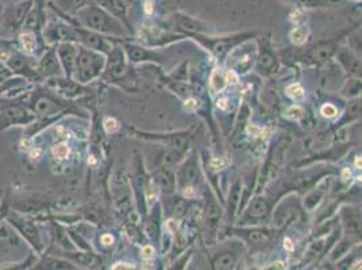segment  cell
I'll return each mask as SVG.
<instances>
[{"mask_svg":"<svg viewBox=\"0 0 362 270\" xmlns=\"http://www.w3.org/2000/svg\"><path fill=\"white\" fill-rule=\"evenodd\" d=\"M78 22L90 29V30L106 33V34H122V25L114 18L106 13L102 7L95 4H87L81 10L77 11Z\"/></svg>","mask_w":362,"mask_h":270,"instance_id":"cell-1","label":"cell"},{"mask_svg":"<svg viewBox=\"0 0 362 270\" xmlns=\"http://www.w3.org/2000/svg\"><path fill=\"white\" fill-rule=\"evenodd\" d=\"M34 0H22L16 4H11L6 10H3L1 16V26L4 30L8 33H16L23 29L28 18L33 10Z\"/></svg>","mask_w":362,"mask_h":270,"instance_id":"cell-2","label":"cell"},{"mask_svg":"<svg viewBox=\"0 0 362 270\" xmlns=\"http://www.w3.org/2000/svg\"><path fill=\"white\" fill-rule=\"evenodd\" d=\"M103 66V57L88 49H81L76 57L77 77L80 81H90L95 76L99 75Z\"/></svg>","mask_w":362,"mask_h":270,"instance_id":"cell-3","label":"cell"},{"mask_svg":"<svg viewBox=\"0 0 362 270\" xmlns=\"http://www.w3.org/2000/svg\"><path fill=\"white\" fill-rule=\"evenodd\" d=\"M7 222L13 225L25 240L29 242V245L37 253H42L44 243H42V240H41V234H40L38 228L35 227V225L31 221L21 216V215L14 213V215L7 216Z\"/></svg>","mask_w":362,"mask_h":270,"instance_id":"cell-4","label":"cell"},{"mask_svg":"<svg viewBox=\"0 0 362 270\" xmlns=\"http://www.w3.org/2000/svg\"><path fill=\"white\" fill-rule=\"evenodd\" d=\"M45 38L52 42L77 41V29L69 26V25H65V23L53 22V23L47 25V28L45 29Z\"/></svg>","mask_w":362,"mask_h":270,"instance_id":"cell-5","label":"cell"},{"mask_svg":"<svg viewBox=\"0 0 362 270\" xmlns=\"http://www.w3.org/2000/svg\"><path fill=\"white\" fill-rule=\"evenodd\" d=\"M1 117L6 120L7 126L11 124H28L34 119V115L26 108L21 105H8L3 110Z\"/></svg>","mask_w":362,"mask_h":270,"instance_id":"cell-6","label":"cell"},{"mask_svg":"<svg viewBox=\"0 0 362 270\" xmlns=\"http://www.w3.org/2000/svg\"><path fill=\"white\" fill-rule=\"evenodd\" d=\"M4 64L8 66V69L13 74H19L28 78L37 76V71L31 66L30 61L28 60L23 54H19V53L11 54L6 59Z\"/></svg>","mask_w":362,"mask_h":270,"instance_id":"cell-7","label":"cell"},{"mask_svg":"<svg viewBox=\"0 0 362 270\" xmlns=\"http://www.w3.org/2000/svg\"><path fill=\"white\" fill-rule=\"evenodd\" d=\"M57 54H59V60L61 65L64 66L65 72L68 75H72L75 72L76 57H77V50L75 46L71 42H61L59 49H57Z\"/></svg>","mask_w":362,"mask_h":270,"instance_id":"cell-8","label":"cell"},{"mask_svg":"<svg viewBox=\"0 0 362 270\" xmlns=\"http://www.w3.org/2000/svg\"><path fill=\"white\" fill-rule=\"evenodd\" d=\"M31 108H33L34 114L49 117V115L56 114L60 110V105L50 96L42 95V96L34 99V102L31 103Z\"/></svg>","mask_w":362,"mask_h":270,"instance_id":"cell-9","label":"cell"},{"mask_svg":"<svg viewBox=\"0 0 362 270\" xmlns=\"http://www.w3.org/2000/svg\"><path fill=\"white\" fill-rule=\"evenodd\" d=\"M74 265L68 261H64L60 258H53V257H46L41 259L33 270H74Z\"/></svg>","mask_w":362,"mask_h":270,"instance_id":"cell-10","label":"cell"},{"mask_svg":"<svg viewBox=\"0 0 362 270\" xmlns=\"http://www.w3.org/2000/svg\"><path fill=\"white\" fill-rule=\"evenodd\" d=\"M237 262V257L234 253L225 252L216 255L212 259V268L214 270H233Z\"/></svg>","mask_w":362,"mask_h":270,"instance_id":"cell-11","label":"cell"},{"mask_svg":"<svg viewBox=\"0 0 362 270\" xmlns=\"http://www.w3.org/2000/svg\"><path fill=\"white\" fill-rule=\"evenodd\" d=\"M19 42L26 54H33L35 53L37 47V40H35V33L34 31L25 30L21 33L19 35Z\"/></svg>","mask_w":362,"mask_h":270,"instance_id":"cell-12","label":"cell"},{"mask_svg":"<svg viewBox=\"0 0 362 270\" xmlns=\"http://www.w3.org/2000/svg\"><path fill=\"white\" fill-rule=\"evenodd\" d=\"M56 68H57V57L54 56V53H47L42 61L40 62L37 72H40L41 75L50 76L52 74H54Z\"/></svg>","mask_w":362,"mask_h":270,"instance_id":"cell-13","label":"cell"},{"mask_svg":"<svg viewBox=\"0 0 362 270\" xmlns=\"http://www.w3.org/2000/svg\"><path fill=\"white\" fill-rule=\"evenodd\" d=\"M56 3L64 11L77 13L78 10H81L86 6L87 0H56Z\"/></svg>","mask_w":362,"mask_h":270,"instance_id":"cell-14","label":"cell"},{"mask_svg":"<svg viewBox=\"0 0 362 270\" xmlns=\"http://www.w3.org/2000/svg\"><path fill=\"white\" fill-rule=\"evenodd\" d=\"M291 41L295 44V45H303L305 41H307V37H308V29L305 26H300V28H296L295 30L291 31Z\"/></svg>","mask_w":362,"mask_h":270,"instance_id":"cell-15","label":"cell"},{"mask_svg":"<svg viewBox=\"0 0 362 270\" xmlns=\"http://www.w3.org/2000/svg\"><path fill=\"white\" fill-rule=\"evenodd\" d=\"M226 76L222 75L221 71H214L211 76V86L215 90H222L226 87Z\"/></svg>","mask_w":362,"mask_h":270,"instance_id":"cell-16","label":"cell"},{"mask_svg":"<svg viewBox=\"0 0 362 270\" xmlns=\"http://www.w3.org/2000/svg\"><path fill=\"white\" fill-rule=\"evenodd\" d=\"M287 95L289 98L295 99V100H302L304 98V88L299 83H295V84H291L287 88Z\"/></svg>","mask_w":362,"mask_h":270,"instance_id":"cell-17","label":"cell"},{"mask_svg":"<svg viewBox=\"0 0 362 270\" xmlns=\"http://www.w3.org/2000/svg\"><path fill=\"white\" fill-rule=\"evenodd\" d=\"M71 258L75 261L76 264L86 265V266H88L95 261V258L90 254H87V253H76V254L71 255Z\"/></svg>","mask_w":362,"mask_h":270,"instance_id":"cell-18","label":"cell"},{"mask_svg":"<svg viewBox=\"0 0 362 270\" xmlns=\"http://www.w3.org/2000/svg\"><path fill=\"white\" fill-rule=\"evenodd\" d=\"M247 240L255 243V245H264L269 240V237L264 233H259V231H252V234L247 235Z\"/></svg>","mask_w":362,"mask_h":270,"instance_id":"cell-19","label":"cell"},{"mask_svg":"<svg viewBox=\"0 0 362 270\" xmlns=\"http://www.w3.org/2000/svg\"><path fill=\"white\" fill-rule=\"evenodd\" d=\"M303 111L300 107H298V105H293V107H289L287 111H286V117H287L288 119L291 120H298L302 118Z\"/></svg>","mask_w":362,"mask_h":270,"instance_id":"cell-20","label":"cell"},{"mask_svg":"<svg viewBox=\"0 0 362 270\" xmlns=\"http://www.w3.org/2000/svg\"><path fill=\"white\" fill-rule=\"evenodd\" d=\"M322 115H323L325 118L332 119V118H335V117L338 115V110H337L335 105H325L322 107Z\"/></svg>","mask_w":362,"mask_h":270,"instance_id":"cell-21","label":"cell"},{"mask_svg":"<svg viewBox=\"0 0 362 270\" xmlns=\"http://www.w3.org/2000/svg\"><path fill=\"white\" fill-rule=\"evenodd\" d=\"M53 153H54V155H56L57 158L64 160V158H66V157L69 155V148H68V145H65V143H60V145H57V146L53 149Z\"/></svg>","mask_w":362,"mask_h":270,"instance_id":"cell-22","label":"cell"},{"mask_svg":"<svg viewBox=\"0 0 362 270\" xmlns=\"http://www.w3.org/2000/svg\"><path fill=\"white\" fill-rule=\"evenodd\" d=\"M103 124H105L107 133L112 134V133H117L119 130V123L117 122V119H114V118H107Z\"/></svg>","mask_w":362,"mask_h":270,"instance_id":"cell-23","label":"cell"},{"mask_svg":"<svg viewBox=\"0 0 362 270\" xmlns=\"http://www.w3.org/2000/svg\"><path fill=\"white\" fill-rule=\"evenodd\" d=\"M14 74L8 69V66L6 64H3V61H0V83L7 81Z\"/></svg>","mask_w":362,"mask_h":270,"instance_id":"cell-24","label":"cell"},{"mask_svg":"<svg viewBox=\"0 0 362 270\" xmlns=\"http://www.w3.org/2000/svg\"><path fill=\"white\" fill-rule=\"evenodd\" d=\"M227 165V161L222 160V158H214L211 161V168L218 170V169H223Z\"/></svg>","mask_w":362,"mask_h":270,"instance_id":"cell-25","label":"cell"},{"mask_svg":"<svg viewBox=\"0 0 362 270\" xmlns=\"http://www.w3.org/2000/svg\"><path fill=\"white\" fill-rule=\"evenodd\" d=\"M111 270H136V268L134 265H132V264L119 262V264H115Z\"/></svg>","mask_w":362,"mask_h":270,"instance_id":"cell-26","label":"cell"},{"mask_svg":"<svg viewBox=\"0 0 362 270\" xmlns=\"http://www.w3.org/2000/svg\"><path fill=\"white\" fill-rule=\"evenodd\" d=\"M153 255H154V249L151 246H145L142 249V257L145 259H151V258H153Z\"/></svg>","mask_w":362,"mask_h":270,"instance_id":"cell-27","label":"cell"},{"mask_svg":"<svg viewBox=\"0 0 362 270\" xmlns=\"http://www.w3.org/2000/svg\"><path fill=\"white\" fill-rule=\"evenodd\" d=\"M226 81L230 84H237L238 83V76L235 75L233 71H230L226 74Z\"/></svg>","mask_w":362,"mask_h":270,"instance_id":"cell-28","label":"cell"},{"mask_svg":"<svg viewBox=\"0 0 362 270\" xmlns=\"http://www.w3.org/2000/svg\"><path fill=\"white\" fill-rule=\"evenodd\" d=\"M8 213V204H7V200L3 201V204L0 206V221H3L4 216H7Z\"/></svg>","mask_w":362,"mask_h":270,"instance_id":"cell-29","label":"cell"},{"mask_svg":"<svg viewBox=\"0 0 362 270\" xmlns=\"http://www.w3.org/2000/svg\"><path fill=\"white\" fill-rule=\"evenodd\" d=\"M197 102L195 99H189V100H187L185 102V108L187 110H197Z\"/></svg>","mask_w":362,"mask_h":270,"instance_id":"cell-30","label":"cell"},{"mask_svg":"<svg viewBox=\"0 0 362 270\" xmlns=\"http://www.w3.org/2000/svg\"><path fill=\"white\" fill-rule=\"evenodd\" d=\"M102 243H103V245H106V246L112 245V243H114V238H112V235H110V234L103 235V237H102Z\"/></svg>","mask_w":362,"mask_h":270,"instance_id":"cell-31","label":"cell"},{"mask_svg":"<svg viewBox=\"0 0 362 270\" xmlns=\"http://www.w3.org/2000/svg\"><path fill=\"white\" fill-rule=\"evenodd\" d=\"M184 196H185V197H194V196H195L194 188H191V187L185 188V189H184Z\"/></svg>","mask_w":362,"mask_h":270,"instance_id":"cell-32","label":"cell"},{"mask_svg":"<svg viewBox=\"0 0 362 270\" xmlns=\"http://www.w3.org/2000/svg\"><path fill=\"white\" fill-rule=\"evenodd\" d=\"M351 177V172L347 169V168H345L344 170H342V179L344 180H349Z\"/></svg>","mask_w":362,"mask_h":270,"instance_id":"cell-33","label":"cell"},{"mask_svg":"<svg viewBox=\"0 0 362 270\" xmlns=\"http://www.w3.org/2000/svg\"><path fill=\"white\" fill-rule=\"evenodd\" d=\"M218 107H219V108H222V110H226L227 99H221V100L218 102Z\"/></svg>","mask_w":362,"mask_h":270,"instance_id":"cell-34","label":"cell"},{"mask_svg":"<svg viewBox=\"0 0 362 270\" xmlns=\"http://www.w3.org/2000/svg\"><path fill=\"white\" fill-rule=\"evenodd\" d=\"M284 246L287 247L288 250H292L293 249V245H292V242H291V240H284Z\"/></svg>","mask_w":362,"mask_h":270,"instance_id":"cell-35","label":"cell"},{"mask_svg":"<svg viewBox=\"0 0 362 270\" xmlns=\"http://www.w3.org/2000/svg\"><path fill=\"white\" fill-rule=\"evenodd\" d=\"M354 164H356V168H357V169H361V157H357Z\"/></svg>","mask_w":362,"mask_h":270,"instance_id":"cell-36","label":"cell"},{"mask_svg":"<svg viewBox=\"0 0 362 270\" xmlns=\"http://www.w3.org/2000/svg\"><path fill=\"white\" fill-rule=\"evenodd\" d=\"M1 16H3V6L0 3V26H1Z\"/></svg>","mask_w":362,"mask_h":270,"instance_id":"cell-37","label":"cell"}]
</instances>
